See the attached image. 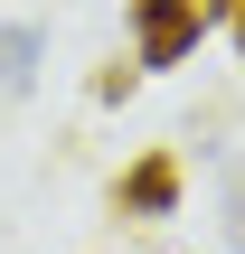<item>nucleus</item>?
Wrapping results in <instances>:
<instances>
[{"label":"nucleus","instance_id":"obj_1","mask_svg":"<svg viewBox=\"0 0 245 254\" xmlns=\"http://www.w3.org/2000/svg\"><path fill=\"white\" fill-rule=\"evenodd\" d=\"M198 38H208L198 0H132V57H142V75L189 66V57H198Z\"/></svg>","mask_w":245,"mask_h":254},{"label":"nucleus","instance_id":"obj_2","mask_svg":"<svg viewBox=\"0 0 245 254\" xmlns=\"http://www.w3.org/2000/svg\"><path fill=\"white\" fill-rule=\"evenodd\" d=\"M179 189H189V170H179V151L161 141V151H142V160L113 179V217H132V226H161V217H179Z\"/></svg>","mask_w":245,"mask_h":254},{"label":"nucleus","instance_id":"obj_3","mask_svg":"<svg viewBox=\"0 0 245 254\" xmlns=\"http://www.w3.org/2000/svg\"><path fill=\"white\" fill-rule=\"evenodd\" d=\"M38 57H47V28H38V19H0V94H9V104L38 85Z\"/></svg>","mask_w":245,"mask_h":254},{"label":"nucleus","instance_id":"obj_4","mask_svg":"<svg viewBox=\"0 0 245 254\" xmlns=\"http://www.w3.org/2000/svg\"><path fill=\"white\" fill-rule=\"evenodd\" d=\"M217 236L245 254V151L227 160V170H217Z\"/></svg>","mask_w":245,"mask_h":254},{"label":"nucleus","instance_id":"obj_5","mask_svg":"<svg viewBox=\"0 0 245 254\" xmlns=\"http://www.w3.org/2000/svg\"><path fill=\"white\" fill-rule=\"evenodd\" d=\"M132 94H142V57H132V66H123V57L94 66V104H132Z\"/></svg>","mask_w":245,"mask_h":254},{"label":"nucleus","instance_id":"obj_6","mask_svg":"<svg viewBox=\"0 0 245 254\" xmlns=\"http://www.w3.org/2000/svg\"><path fill=\"white\" fill-rule=\"evenodd\" d=\"M198 19H208V28H217V19H236V0H198Z\"/></svg>","mask_w":245,"mask_h":254},{"label":"nucleus","instance_id":"obj_7","mask_svg":"<svg viewBox=\"0 0 245 254\" xmlns=\"http://www.w3.org/2000/svg\"><path fill=\"white\" fill-rule=\"evenodd\" d=\"M227 38H236V66H245V0H236V19H227Z\"/></svg>","mask_w":245,"mask_h":254}]
</instances>
